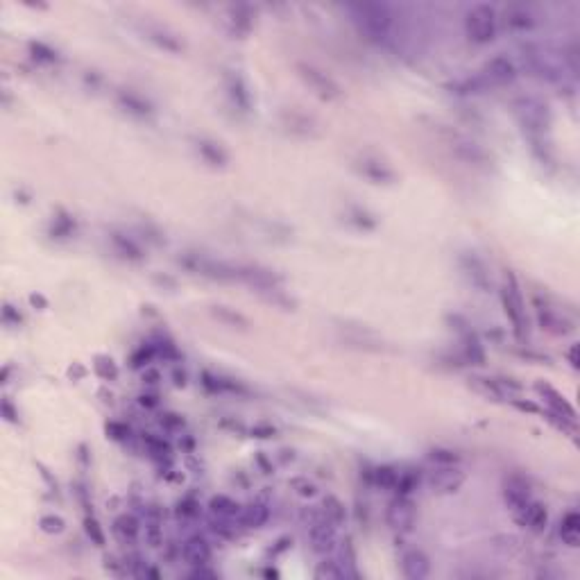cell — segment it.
Listing matches in <instances>:
<instances>
[{
	"label": "cell",
	"mask_w": 580,
	"mask_h": 580,
	"mask_svg": "<svg viewBox=\"0 0 580 580\" xmlns=\"http://www.w3.org/2000/svg\"><path fill=\"white\" fill-rule=\"evenodd\" d=\"M519 53H522V62L528 73L544 82L562 84L567 80V70H574L562 48H553L547 43H524Z\"/></svg>",
	"instance_id": "obj_1"
},
{
	"label": "cell",
	"mask_w": 580,
	"mask_h": 580,
	"mask_svg": "<svg viewBox=\"0 0 580 580\" xmlns=\"http://www.w3.org/2000/svg\"><path fill=\"white\" fill-rule=\"evenodd\" d=\"M351 21L372 41H385L395 26L393 9L383 3H351L347 5Z\"/></svg>",
	"instance_id": "obj_2"
},
{
	"label": "cell",
	"mask_w": 580,
	"mask_h": 580,
	"mask_svg": "<svg viewBox=\"0 0 580 580\" xmlns=\"http://www.w3.org/2000/svg\"><path fill=\"white\" fill-rule=\"evenodd\" d=\"M515 114H517L519 125H522V129L530 136L532 143L540 146V141L544 138V134H547L551 127L549 104L542 102L540 98L526 96V98H519L515 102Z\"/></svg>",
	"instance_id": "obj_3"
},
{
	"label": "cell",
	"mask_w": 580,
	"mask_h": 580,
	"mask_svg": "<svg viewBox=\"0 0 580 580\" xmlns=\"http://www.w3.org/2000/svg\"><path fill=\"white\" fill-rule=\"evenodd\" d=\"M180 263L188 272H193V275L207 277L213 281H239V263L213 258L202 252H184L180 256Z\"/></svg>",
	"instance_id": "obj_4"
},
{
	"label": "cell",
	"mask_w": 580,
	"mask_h": 580,
	"mask_svg": "<svg viewBox=\"0 0 580 580\" xmlns=\"http://www.w3.org/2000/svg\"><path fill=\"white\" fill-rule=\"evenodd\" d=\"M501 304H503V313L508 315L513 324V331L519 340H524L528 334V317H526V306H524V297L522 290H519V283L515 279V275H508L503 286H501Z\"/></svg>",
	"instance_id": "obj_5"
},
{
	"label": "cell",
	"mask_w": 580,
	"mask_h": 580,
	"mask_svg": "<svg viewBox=\"0 0 580 580\" xmlns=\"http://www.w3.org/2000/svg\"><path fill=\"white\" fill-rule=\"evenodd\" d=\"M309 544H311L313 553H317V555H331L338 549V524L331 522V519L322 513V508L311 515Z\"/></svg>",
	"instance_id": "obj_6"
},
{
	"label": "cell",
	"mask_w": 580,
	"mask_h": 580,
	"mask_svg": "<svg viewBox=\"0 0 580 580\" xmlns=\"http://www.w3.org/2000/svg\"><path fill=\"white\" fill-rule=\"evenodd\" d=\"M465 32L474 43H490L496 37V11L490 5H474L465 16Z\"/></svg>",
	"instance_id": "obj_7"
},
{
	"label": "cell",
	"mask_w": 580,
	"mask_h": 580,
	"mask_svg": "<svg viewBox=\"0 0 580 580\" xmlns=\"http://www.w3.org/2000/svg\"><path fill=\"white\" fill-rule=\"evenodd\" d=\"M295 70H297V75L306 82V84H309V89L315 93L317 98L336 100V98L342 96V89H340L338 82L319 66H315L311 62H297V64H295Z\"/></svg>",
	"instance_id": "obj_8"
},
{
	"label": "cell",
	"mask_w": 580,
	"mask_h": 580,
	"mask_svg": "<svg viewBox=\"0 0 580 580\" xmlns=\"http://www.w3.org/2000/svg\"><path fill=\"white\" fill-rule=\"evenodd\" d=\"M385 519H388V526L395 532H410L417 519V508L408 494H397L395 499L388 503Z\"/></svg>",
	"instance_id": "obj_9"
},
{
	"label": "cell",
	"mask_w": 580,
	"mask_h": 580,
	"mask_svg": "<svg viewBox=\"0 0 580 580\" xmlns=\"http://www.w3.org/2000/svg\"><path fill=\"white\" fill-rule=\"evenodd\" d=\"M519 75V70L515 66L513 59H508L505 55H496L492 59L483 64V70H481V77L485 84H492V87H503V84H510L515 82Z\"/></svg>",
	"instance_id": "obj_10"
},
{
	"label": "cell",
	"mask_w": 580,
	"mask_h": 580,
	"mask_svg": "<svg viewBox=\"0 0 580 580\" xmlns=\"http://www.w3.org/2000/svg\"><path fill=\"white\" fill-rule=\"evenodd\" d=\"M426 481L435 494H454L465 485V471L458 465H442L435 467Z\"/></svg>",
	"instance_id": "obj_11"
},
{
	"label": "cell",
	"mask_w": 580,
	"mask_h": 580,
	"mask_svg": "<svg viewBox=\"0 0 580 580\" xmlns=\"http://www.w3.org/2000/svg\"><path fill=\"white\" fill-rule=\"evenodd\" d=\"M535 390H537V395L544 399V404L549 406V412H553V415H558V417L576 422V410H574V406L569 404V401H567V397L560 393V390H555L553 385L544 383V381H537Z\"/></svg>",
	"instance_id": "obj_12"
},
{
	"label": "cell",
	"mask_w": 580,
	"mask_h": 580,
	"mask_svg": "<svg viewBox=\"0 0 580 580\" xmlns=\"http://www.w3.org/2000/svg\"><path fill=\"white\" fill-rule=\"evenodd\" d=\"M515 519H517L519 526H524L530 532H544V530H547V524H549V510H547V505H544V503L530 499L522 508V510L515 513Z\"/></svg>",
	"instance_id": "obj_13"
},
{
	"label": "cell",
	"mask_w": 580,
	"mask_h": 580,
	"mask_svg": "<svg viewBox=\"0 0 580 580\" xmlns=\"http://www.w3.org/2000/svg\"><path fill=\"white\" fill-rule=\"evenodd\" d=\"M535 311H537V319H540L542 329L551 331V334H555V336H564V334H569V331H574L571 319L567 317L562 311L551 309V306H549L547 302L542 304L540 300H535Z\"/></svg>",
	"instance_id": "obj_14"
},
{
	"label": "cell",
	"mask_w": 580,
	"mask_h": 580,
	"mask_svg": "<svg viewBox=\"0 0 580 580\" xmlns=\"http://www.w3.org/2000/svg\"><path fill=\"white\" fill-rule=\"evenodd\" d=\"M460 268H463L465 277L471 281V286H476L478 290H490L492 277H490V270H488V266H485L483 258H478L474 252H465V254H460Z\"/></svg>",
	"instance_id": "obj_15"
},
{
	"label": "cell",
	"mask_w": 580,
	"mask_h": 580,
	"mask_svg": "<svg viewBox=\"0 0 580 580\" xmlns=\"http://www.w3.org/2000/svg\"><path fill=\"white\" fill-rule=\"evenodd\" d=\"M354 168H356L365 180H370L372 184H395V180H397L395 170L376 157H361V159H356V163H354Z\"/></svg>",
	"instance_id": "obj_16"
},
{
	"label": "cell",
	"mask_w": 580,
	"mask_h": 580,
	"mask_svg": "<svg viewBox=\"0 0 580 580\" xmlns=\"http://www.w3.org/2000/svg\"><path fill=\"white\" fill-rule=\"evenodd\" d=\"M401 571L408 580H424L431 574V560L429 555L420 549H410L401 555Z\"/></svg>",
	"instance_id": "obj_17"
},
{
	"label": "cell",
	"mask_w": 580,
	"mask_h": 580,
	"mask_svg": "<svg viewBox=\"0 0 580 580\" xmlns=\"http://www.w3.org/2000/svg\"><path fill=\"white\" fill-rule=\"evenodd\" d=\"M503 499H505L508 508H510L513 513L522 510V508L532 499L530 485H528L522 476H510V478H505V483H503Z\"/></svg>",
	"instance_id": "obj_18"
},
{
	"label": "cell",
	"mask_w": 580,
	"mask_h": 580,
	"mask_svg": "<svg viewBox=\"0 0 580 580\" xmlns=\"http://www.w3.org/2000/svg\"><path fill=\"white\" fill-rule=\"evenodd\" d=\"M182 555L191 567H207L211 562V544L202 535H191L184 542Z\"/></svg>",
	"instance_id": "obj_19"
},
{
	"label": "cell",
	"mask_w": 580,
	"mask_h": 580,
	"mask_svg": "<svg viewBox=\"0 0 580 580\" xmlns=\"http://www.w3.org/2000/svg\"><path fill=\"white\" fill-rule=\"evenodd\" d=\"M195 150H197V155L202 157V161L213 165V168H224V165L229 163L227 150H224L218 141H213V138H207V136L195 138Z\"/></svg>",
	"instance_id": "obj_20"
},
{
	"label": "cell",
	"mask_w": 580,
	"mask_h": 580,
	"mask_svg": "<svg viewBox=\"0 0 580 580\" xmlns=\"http://www.w3.org/2000/svg\"><path fill=\"white\" fill-rule=\"evenodd\" d=\"M118 104L123 106V109L127 114H132L136 118H148L152 111H155V106H152L150 100H146L141 93L132 91V89H123V91H118Z\"/></svg>",
	"instance_id": "obj_21"
},
{
	"label": "cell",
	"mask_w": 580,
	"mask_h": 580,
	"mask_svg": "<svg viewBox=\"0 0 580 580\" xmlns=\"http://www.w3.org/2000/svg\"><path fill=\"white\" fill-rule=\"evenodd\" d=\"M143 34H146V39H150L152 43L157 45V48L165 50V53H182L184 50V43L180 41V37L173 32H168L165 28L161 26H146L143 28Z\"/></svg>",
	"instance_id": "obj_22"
},
{
	"label": "cell",
	"mask_w": 580,
	"mask_h": 580,
	"mask_svg": "<svg viewBox=\"0 0 580 580\" xmlns=\"http://www.w3.org/2000/svg\"><path fill=\"white\" fill-rule=\"evenodd\" d=\"M224 87H227V96L231 98V102L239 106V109L250 111L252 96H250L247 84H245L243 77L239 73H227V75H224Z\"/></svg>",
	"instance_id": "obj_23"
},
{
	"label": "cell",
	"mask_w": 580,
	"mask_h": 580,
	"mask_svg": "<svg viewBox=\"0 0 580 580\" xmlns=\"http://www.w3.org/2000/svg\"><path fill=\"white\" fill-rule=\"evenodd\" d=\"M503 21L505 26L515 30V32H526L535 26V16H532V11L524 5H510L505 7L503 11Z\"/></svg>",
	"instance_id": "obj_24"
},
{
	"label": "cell",
	"mask_w": 580,
	"mask_h": 580,
	"mask_svg": "<svg viewBox=\"0 0 580 580\" xmlns=\"http://www.w3.org/2000/svg\"><path fill=\"white\" fill-rule=\"evenodd\" d=\"M281 121H283V127H286L288 132L297 134V136H313L315 134L313 118H309L302 111H283Z\"/></svg>",
	"instance_id": "obj_25"
},
{
	"label": "cell",
	"mask_w": 580,
	"mask_h": 580,
	"mask_svg": "<svg viewBox=\"0 0 580 580\" xmlns=\"http://www.w3.org/2000/svg\"><path fill=\"white\" fill-rule=\"evenodd\" d=\"M209 510H211V515L216 517V519H227V522H236V519L241 517L243 505H239L234 499H229V496L218 494V496H213V499L209 501Z\"/></svg>",
	"instance_id": "obj_26"
},
{
	"label": "cell",
	"mask_w": 580,
	"mask_h": 580,
	"mask_svg": "<svg viewBox=\"0 0 580 580\" xmlns=\"http://www.w3.org/2000/svg\"><path fill=\"white\" fill-rule=\"evenodd\" d=\"M558 535L569 549H576L580 544V515L576 510H569L560 519Z\"/></svg>",
	"instance_id": "obj_27"
},
{
	"label": "cell",
	"mask_w": 580,
	"mask_h": 580,
	"mask_svg": "<svg viewBox=\"0 0 580 580\" xmlns=\"http://www.w3.org/2000/svg\"><path fill=\"white\" fill-rule=\"evenodd\" d=\"M109 241L114 245V250L121 256L129 258V261H143V250H141V245L134 239H129V236H125L121 231H111Z\"/></svg>",
	"instance_id": "obj_28"
},
{
	"label": "cell",
	"mask_w": 580,
	"mask_h": 580,
	"mask_svg": "<svg viewBox=\"0 0 580 580\" xmlns=\"http://www.w3.org/2000/svg\"><path fill=\"white\" fill-rule=\"evenodd\" d=\"M268 519H270V508L266 503L254 501L250 505H243L239 524H243L245 528H261V526H266Z\"/></svg>",
	"instance_id": "obj_29"
},
{
	"label": "cell",
	"mask_w": 580,
	"mask_h": 580,
	"mask_svg": "<svg viewBox=\"0 0 580 580\" xmlns=\"http://www.w3.org/2000/svg\"><path fill=\"white\" fill-rule=\"evenodd\" d=\"M211 315L216 317L218 322H222L224 327H231V329L245 331L247 327H250V319H247L243 313H239L236 309H229V306H222V304L211 306Z\"/></svg>",
	"instance_id": "obj_30"
},
{
	"label": "cell",
	"mask_w": 580,
	"mask_h": 580,
	"mask_svg": "<svg viewBox=\"0 0 580 580\" xmlns=\"http://www.w3.org/2000/svg\"><path fill=\"white\" fill-rule=\"evenodd\" d=\"M452 150L467 163H485L490 159V155L485 152V148L474 143V141H458V143L452 146Z\"/></svg>",
	"instance_id": "obj_31"
},
{
	"label": "cell",
	"mask_w": 580,
	"mask_h": 580,
	"mask_svg": "<svg viewBox=\"0 0 580 580\" xmlns=\"http://www.w3.org/2000/svg\"><path fill=\"white\" fill-rule=\"evenodd\" d=\"M229 23L236 34H247L254 26V11L247 5H236L229 9Z\"/></svg>",
	"instance_id": "obj_32"
},
{
	"label": "cell",
	"mask_w": 580,
	"mask_h": 580,
	"mask_svg": "<svg viewBox=\"0 0 580 580\" xmlns=\"http://www.w3.org/2000/svg\"><path fill=\"white\" fill-rule=\"evenodd\" d=\"M469 385L476 390V393L485 395L488 399H494V401H501L505 399V393L499 383V378H490V376H471L469 378Z\"/></svg>",
	"instance_id": "obj_33"
},
{
	"label": "cell",
	"mask_w": 580,
	"mask_h": 580,
	"mask_svg": "<svg viewBox=\"0 0 580 580\" xmlns=\"http://www.w3.org/2000/svg\"><path fill=\"white\" fill-rule=\"evenodd\" d=\"M114 532H116V537L121 540V542H125V544H132V542H136V537H138V532H141V526H138V522L136 519L132 517V515H121L114 522Z\"/></svg>",
	"instance_id": "obj_34"
},
{
	"label": "cell",
	"mask_w": 580,
	"mask_h": 580,
	"mask_svg": "<svg viewBox=\"0 0 580 580\" xmlns=\"http://www.w3.org/2000/svg\"><path fill=\"white\" fill-rule=\"evenodd\" d=\"M146 540L150 542V547H161V515L155 505L148 508L146 513Z\"/></svg>",
	"instance_id": "obj_35"
},
{
	"label": "cell",
	"mask_w": 580,
	"mask_h": 580,
	"mask_svg": "<svg viewBox=\"0 0 580 580\" xmlns=\"http://www.w3.org/2000/svg\"><path fill=\"white\" fill-rule=\"evenodd\" d=\"M315 578H317V580H340V578H347V571H345V567H342L340 560H336V558H324L322 562L317 564Z\"/></svg>",
	"instance_id": "obj_36"
},
{
	"label": "cell",
	"mask_w": 580,
	"mask_h": 580,
	"mask_svg": "<svg viewBox=\"0 0 580 580\" xmlns=\"http://www.w3.org/2000/svg\"><path fill=\"white\" fill-rule=\"evenodd\" d=\"M399 474L395 467H388V465H381V467H374L372 469V481L378 488H385V490H395L397 483H399Z\"/></svg>",
	"instance_id": "obj_37"
},
{
	"label": "cell",
	"mask_w": 580,
	"mask_h": 580,
	"mask_svg": "<svg viewBox=\"0 0 580 580\" xmlns=\"http://www.w3.org/2000/svg\"><path fill=\"white\" fill-rule=\"evenodd\" d=\"M322 513L331 519V522L334 524H342L347 519V508H345V503H342L338 496H324V501H322Z\"/></svg>",
	"instance_id": "obj_38"
},
{
	"label": "cell",
	"mask_w": 580,
	"mask_h": 580,
	"mask_svg": "<svg viewBox=\"0 0 580 580\" xmlns=\"http://www.w3.org/2000/svg\"><path fill=\"white\" fill-rule=\"evenodd\" d=\"M28 50L30 55L37 59V62H43V64H55L59 62V55L55 48H50L48 43H43V41H30L28 43Z\"/></svg>",
	"instance_id": "obj_39"
},
{
	"label": "cell",
	"mask_w": 580,
	"mask_h": 580,
	"mask_svg": "<svg viewBox=\"0 0 580 580\" xmlns=\"http://www.w3.org/2000/svg\"><path fill=\"white\" fill-rule=\"evenodd\" d=\"M429 460H431L435 467H442V465H458L460 463V456L454 452V449L433 447L431 452H429Z\"/></svg>",
	"instance_id": "obj_40"
},
{
	"label": "cell",
	"mask_w": 580,
	"mask_h": 580,
	"mask_svg": "<svg viewBox=\"0 0 580 580\" xmlns=\"http://www.w3.org/2000/svg\"><path fill=\"white\" fill-rule=\"evenodd\" d=\"M73 231H75V220L66 216V213H62V216H57L53 220L50 234L55 236V239H68V236H73Z\"/></svg>",
	"instance_id": "obj_41"
},
{
	"label": "cell",
	"mask_w": 580,
	"mask_h": 580,
	"mask_svg": "<svg viewBox=\"0 0 580 580\" xmlns=\"http://www.w3.org/2000/svg\"><path fill=\"white\" fill-rule=\"evenodd\" d=\"M143 444L148 447V452L152 456H157V458H168L170 456V444L165 442V440H161V437L152 435V433L143 435Z\"/></svg>",
	"instance_id": "obj_42"
},
{
	"label": "cell",
	"mask_w": 580,
	"mask_h": 580,
	"mask_svg": "<svg viewBox=\"0 0 580 580\" xmlns=\"http://www.w3.org/2000/svg\"><path fill=\"white\" fill-rule=\"evenodd\" d=\"M347 218H349L351 224H356L359 229H374L376 227V220H374L372 213H368L365 209H361V207H354L347 213Z\"/></svg>",
	"instance_id": "obj_43"
},
{
	"label": "cell",
	"mask_w": 580,
	"mask_h": 580,
	"mask_svg": "<svg viewBox=\"0 0 580 580\" xmlns=\"http://www.w3.org/2000/svg\"><path fill=\"white\" fill-rule=\"evenodd\" d=\"M84 532H87V537H89L93 544H96V547H104L106 537H104V530H102V526L98 524V519H96V517H91V515L84 517Z\"/></svg>",
	"instance_id": "obj_44"
},
{
	"label": "cell",
	"mask_w": 580,
	"mask_h": 580,
	"mask_svg": "<svg viewBox=\"0 0 580 580\" xmlns=\"http://www.w3.org/2000/svg\"><path fill=\"white\" fill-rule=\"evenodd\" d=\"M39 528L43 532H48V535H59V532H64L66 522L59 515H43L39 519Z\"/></svg>",
	"instance_id": "obj_45"
},
{
	"label": "cell",
	"mask_w": 580,
	"mask_h": 580,
	"mask_svg": "<svg viewBox=\"0 0 580 580\" xmlns=\"http://www.w3.org/2000/svg\"><path fill=\"white\" fill-rule=\"evenodd\" d=\"M96 372H98L100 378H104V381H114V378L118 376V368H116V363L109 356H98L96 359Z\"/></svg>",
	"instance_id": "obj_46"
},
{
	"label": "cell",
	"mask_w": 580,
	"mask_h": 580,
	"mask_svg": "<svg viewBox=\"0 0 580 580\" xmlns=\"http://www.w3.org/2000/svg\"><path fill=\"white\" fill-rule=\"evenodd\" d=\"M290 488L300 496H304V499H313V496L317 494V485L313 481H309V478H292Z\"/></svg>",
	"instance_id": "obj_47"
},
{
	"label": "cell",
	"mask_w": 580,
	"mask_h": 580,
	"mask_svg": "<svg viewBox=\"0 0 580 580\" xmlns=\"http://www.w3.org/2000/svg\"><path fill=\"white\" fill-rule=\"evenodd\" d=\"M157 356V347L155 345H148V347H141L134 356H132V365L134 368H138V365H146V363H150L152 359Z\"/></svg>",
	"instance_id": "obj_48"
},
{
	"label": "cell",
	"mask_w": 580,
	"mask_h": 580,
	"mask_svg": "<svg viewBox=\"0 0 580 580\" xmlns=\"http://www.w3.org/2000/svg\"><path fill=\"white\" fill-rule=\"evenodd\" d=\"M106 435L114 437V440H125V437H129V429L121 422H109L106 424Z\"/></svg>",
	"instance_id": "obj_49"
},
{
	"label": "cell",
	"mask_w": 580,
	"mask_h": 580,
	"mask_svg": "<svg viewBox=\"0 0 580 580\" xmlns=\"http://www.w3.org/2000/svg\"><path fill=\"white\" fill-rule=\"evenodd\" d=\"M161 426H163V429H168V431H180L184 426V420L180 415H175V412H163Z\"/></svg>",
	"instance_id": "obj_50"
},
{
	"label": "cell",
	"mask_w": 580,
	"mask_h": 580,
	"mask_svg": "<svg viewBox=\"0 0 580 580\" xmlns=\"http://www.w3.org/2000/svg\"><path fill=\"white\" fill-rule=\"evenodd\" d=\"M3 322H5V324H11V327H18V324L23 322V317H21V313L14 309V306H11V304H5V309H3Z\"/></svg>",
	"instance_id": "obj_51"
},
{
	"label": "cell",
	"mask_w": 580,
	"mask_h": 580,
	"mask_svg": "<svg viewBox=\"0 0 580 580\" xmlns=\"http://www.w3.org/2000/svg\"><path fill=\"white\" fill-rule=\"evenodd\" d=\"M180 513L182 517H195L199 510H197V503L193 501V499H184V501H180Z\"/></svg>",
	"instance_id": "obj_52"
},
{
	"label": "cell",
	"mask_w": 580,
	"mask_h": 580,
	"mask_svg": "<svg viewBox=\"0 0 580 580\" xmlns=\"http://www.w3.org/2000/svg\"><path fill=\"white\" fill-rule=\"evenodd\" d=\"M3 415L7 422L11 424H16L18 422V410H14V406H11V401L9 399H3Z\"/></svg>",
	"instance_id": "obj_53"
},
{
	"label": "cell",
	"mask_w": 580,
	"mask_h": 580,
	"mask_svg": "<svg viewBox=\"0 0 580 580\" xmlns=\"http://www.w3.org/2000/svg\"><path fill=\"white\" fill-rule=\"evenodd\" d=\"M252 433H254V437H272L275 435L277 431H275V426H268V424H256L254 429H252Z\"/></svg>",
	"instance_id": "obj_54"
},
{
	"label": "cell",
	"mask_w": 580,
	"mask_h": 580,
	"mask_svg": "<svg viewBox=\"0 0 580 580\" xmlns=\"http://www.w3.org/2000/svg\"><path fill=\"white\" fill-rule=\"evenodd\" d=\"M138 401H141V406H146V408H157L159 406V401H157L155 395H141Z\"/></svg>",
	"instance_id": "obj_55"
},
{
	"label": "cell",
	"mask_w": 580,
	"mask_h": 580,
	"mask_svg": "<svg viewBox=\"0 0 580 580\" xmlns=\"http://www.w3.org/2000/svg\"><path fill=\"white\" fill-rule=\"evenodd\" d=\"M30 302H32V304H39V306H43V309H45V306H48V302H45V300L41 297V295H30Z\"/></svg>",
	"instance_id": "obj_56"
},
{
	"label": "cell",
	"mask_w": 580,
	"mask_h": 580,
	"mask_svg": "<svg viewBox=\"0 0 580 580\" xmlns=\"http://www.w3.org/2000/svg\"><path fill=\"white\" fill-rule=\"evenodd\" d=\"M569 361H571L574 368H578V345L571 347V351H569Z\"/></svg>",
	"instance_id": "obj_57"
},
{
	"label": "cell",
	"mask_w": 580,
	"mask_h": 580,
	"mask_svg": "<svg viewBox=\"0 0 580 580\" xmlns=\"http://www.w3.org/2000/svg\"><path fill=\"white\" fill-rule=\"evenodd\" d=\"M146 378H150V381H148V383H157V378H159V374H157V372H146V374H143V381H146Z\"/></svg>",
	"instance_id": "obj_58"
}]
</instances>
